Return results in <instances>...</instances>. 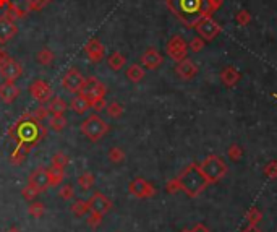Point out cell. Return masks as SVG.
<instances>
[{
  "label": "cell",
  "instance_id": "6da1fadb",
  "mask_svg": "<svg viewBox=\"0 0 277 232\" xmlns=\"http://www.w3.org/2000/svg\"><path fill=\"white\" fill-rule=\"evenodd\" d=\"M47 135V128L31 114H23L10 128V138L15 140V150L10 155V162L20 166L25 157L39 145Z\"/></svg>",
  "mask_w": 277,
  "mask_h": 232
},
{
  "label": "cell",
  "instance_id": "7a4b0ae2",
  "mask_svg": "<svg viewBox=\"0 0 277 232\" xmlns=\"http://www.w3.org/2000/svg\"><path fill=\"white\" fill-rule=\"evenodd\" d=\"M222 5V0H167L170 12L188 28H195L204 16H211Z\"/></svg>",
  "mask_w": 277,
  "mask_h": 232
},
{
  "label": "cell",
  "instance_id": "3957f363",
  "mask_svg": "<svg viewBox=\"0 0 277 232\" xmlns=\"http://www.w3.org/2000/svg\"><path fill=\"white\" fill-rule=\"evenodd\" d=\"M49 0H0V10L10 13L15 18H23L31 12H39Z\"/></svg>",
  "mask_w": 277,
  "mask_h": 232
},
{
  "label": "cell",
  "instance_id": "277c9868",
  "mask_svg": "<svg viewBox=\"0 0 277 232\" xmlns=\"http://www.w3.org/2000/svg\"><path fill=\"white\" fill-rule=\"evenodd\" d=\"M81 133L85 135L89 141H99L107 135L110 125L104 122V119H101L98 114H92L89 117H86L81 124Z\"/></svg>",
  "mask_w": 277,
  "mask_h": 232
},
{
  "label": "cell",
  "instance_id": "5b68a950",
  "mask_svg": "<svg viewBox=\"0 0 277 232\" xmlns=\"http://www.w3.org/2000/svg\"><path fill=\"white\" fill-rule=\"evenodd\" d=\"M178 184H180V187L183 190H187L188 193L196 195L203 188V185H204V175H203V172L198 168L191 166V168H188L182 175H180Z\"/></svg>",
  "mask_w": 277,
  "mask_h": 232
},
{
  "label": "cell",
  "instance_id": "8992f818",
  "mask_svg": "<svg viewBox=\"0 0 277 232\" xmlns=\"http://www.w3.org/2000/svg\"><path fill=\"white\" fill-rule=\"evenodd\" d=\"M165 52L175 62H182L183 59H187L188 54V44L182 36H172L169 39L167 46H165Z\"/></svg>",
  "mask_w": 277,
  "mask_h": 232
},
{
  "label": "cell",
  "instance_id": "52a82bcc",
  "mask_svg": "<svg viewBox=\"0 0 277 232\" xmlns=\"http://www.w3.org/2000/svg\"><path fill=\"white\" fill-rule=\"evenodd\" d=\"M85 80L86 78L81 75L80 70L70 68V70L62 77V88L65 91L72 93V94H78V93H81L83 86H85Z\"/></svg>",
  "mask_w": 277,
  "mask_h": 232
},
{
  "label": "cell",
  "instance_id": "ba28073f",
  "mask_svg": "<svg viewBox=\"0 0 277 232\" xmlns=\"http://www.w3.org/2000/svg\"><path fill=\"white\" fill-rule=\"evenodd\" d=\"M81 93L85 94L87 99L91 101H96V99H102L107 94V88L101 80H98L96 77H89L85 80V86H83Z\"/></svg>",
  "mask_w": 277,
  "mask_h": 232
},
{
  "label": "cell",
  "instance_id": "9c48e42d",
  "mask_svg": "<svg viewBox=\"0 0 277 232\" xmlns=\"http://www.w3.org/2000/svg\"><path fill=\"white\" fill-rule=\"evenodd\" d=\"M18 34V26L10 13L3 12L0 15V44H7Z\"/></svg>",
  "mask_w": 277,
  "mask_h": 232
},
{
  "label": "cell",
  "instance_id": "30bf717a",
  "mask_svg": "<svg viewBox=\"0 0 277 232\" xmlns=\"http://www.w3.org/2000/svg\"><path fill=\"white\" fill-rule=\"evenodd\" d=\"M195 30H196L198 36H200L201 39L212 41L220 32V26H219V23L212 20L211 16H204V18H201V20L196 23Z\"/></svg>",
  "mask_w": 277,
  "mask_h": 232
},
{
  "label": "cell",
  "instance_id": "8fae6325",
  "mask_svg": "<svg viewBox=\"0 0 277 232\" xmlns=\"http://www.w3.org/2000/svg\"><path fill=\"white\" fill-rule=\"evenodd\" d=\"M28 91H29L31 97L38 101L39 104H45L52 99V88L44 80H34L28 88Z\"/></svg>",
  "mask_w": 277,
  "mask_h": 232
},
{
  "label": "cell",
  "instance_id": "7c38bea8",
  "mask_svg": "<svg viewBox=\"0 0 277 232\" xmlns=\"http://www.w3.org/2000/svg\"><path fill=\"white\" fill-rule=\"evenodd\" d=\"M87 205H89L91 213H98V215H102V216H105L110 210H112V201H110V198H107L101 192H96L92 195L89 200H87Z\"/></svg>",
  "mask_w": 277,
  "mask_h": 232
},
{
  "label": "cell",
  "instance_id": "4fadbf2b",
  "mask_svg": "<svg viewBox=\"0 0 277 232\" xmlns=\"http://www.w3.org/2000/svg\"><path fill=\"white\" fill-rule=\"evenodd\" d=\"M21 73H23V68L20 62H16V60L12 57H8L5 62H3L2 67H0V75L5 78V81L15 83L18 78L21 77Z\"/></svg>",
  "mask_w": 277,
  "mask_h": 232
},
{
  "label": "cell",
  "instance_id": "5bb4252c",
  "mask_svg": "<svg viewBox=\"0 0 277 232\" xmlns=\"http://www.w3.org/2000/svg\"><path fill=\"white\" fill-rule=\"evenodd\" d=\"M28 184L31 185V187H34L38 192H45L50 184H49V175H47V169L45 168H38L36 170L29 174V179H28Z\"/></svg>",
  "mask_w": 277,
  "mask_h": 232
},
{
  "label": "cell",
  "instance_id": "9a60e30c",
  "mask_svg": "<svg viewBox=\"0 0 277 232\" xmlns=\"http://www.w3.org/2000/svg\"><path fill=\"white\" fill-rule=\"evenodd\" d=\"M141 65L145 68H147V70H156V68H159L160 65L164 63V57H162V54L159 52L158 49H154V47H149V49H146L145 52H143L141 55Z\"/></svg>",
  "mask_w": 277,
  "mask_h": 232
},
{
  "label": "cell",
  "instance_id": "2e32d148",
  "mask_svg": "<svg viewBox=\"0 0 277 232\" xmlns=\"http://www.w3.org/2000/svg\"><path fill=\"white\" fill-rule=\"evenodd\" d=\"M85 52H86V57L91 60V62H94V63H98L101 62V60L104 59V52H105V49H104V46L102 43L98 39V38H92L89 39L86 43L85 46Z\"/></svg>",
  "mask_w": 277,
  "mask_h": 232
},
{
  "label": "cell",
  "instance_id": "e0dca14e",
  "mask_svg": "<svg viewBox=\"0 0 277 232\" xmlns=\"http://www.w3.org/2000/svg\"><path fill=\"white\" fill-rule=\"evenodd\" d=\"M131 195H135L138 198H147L154 195V188L151 187L149 182H146L145 179H135L128 187Z\"/></svg>",
  "mask_w": 277,
  "mask_h": 232
},
{
  "label": "cell",
  "instance_id": "ac0fdd59",
  "mask_svg": "<svg viewBox=\"0 0 277 232\" xmlns=\"http://www.w3.org/2000/svg\"><path fill=\"white\" fill-rule=\"evenodd\" d=\"M175 73L182 78V80H191L193 77L198 73V67L195 62L190 59H183L182 62H177V67H175Z\"/></svg>",
  "mask_w": 277,
  "mask_h": 232
},
{
  "label": "cell",
  "instance_id": "d6986e66",
  "mask_svg": "<svg viewBox=\"0 0 277 232\" xmlns=\"http://www.w3.org/2000/svg\"><path fill=\"white\" fill-rule=\"evenodd\" d=\"M20 93H21L20 88L12 81H5L0 85V99H2L5 104H12L13 101L20 96Z\"/></svg>",
  "mask_w": 277,
  "mask_h": 232
},
{
  "label": "cell",
  "instance_id": "ffe728a7",
  "mask_svg": "<svg viewBox=\"0 0 277 232\" xmlns=\"http://www.w3.org/2000/svg\"><path fill=\"white\" fill-rule=\"evenodd\" d=\"M203 170L201 172L203 174H206V175H209V177H219L220 174L224 172V164L220 162L218 157H209L204 164H203Z\"/></svg>",
  "mask_w": 277,
  "mask_h": 232
},
{
  "label": "cell",
  "instance_id": "44dd1931",
  "mask_svg": "<svg viewBox=\"0 0 277 232\" xmlns=\"http://www.w3.org/2000/svg\"><path fill=\"white\" fill-rule=\"evenodd\" d=\"M72 108V110L75 114H78V115H81V114H85L87 109L91 108V101L87 99V97L83 94V93H78V94L73 97L72 99V103L68 104Z\"/></svg>",
  "mask_w": 277,
  "mask_h": 232
},
{
  "label": "cell",
  "instance_id": "7402d4cb",
  "mask_svg": "<svg viewBox=\"0 0 277 232\" xmlns=\"http://www.w3.org/2000/svg\"><path fill=\"white\" fill-rule=\"evenodd\" d=\"M47 175H49V184L50 187H58L62 185L63 179H65V169L58 168V166H50L47 169Z\"/></svg>",
  "mask_w": 277,
  "mask_h": 232
},
{
  "label": "cell",
  "instance_id": "603a6c76",
  "mask_svg": "<svg viewBox=\"0 0 277 232\" xmlns=\"http://www.w3.org/2000/svg\"><path fill=\"white\" fill-rule=\"evenodd\" d=\"M68 108H70V106H68L67 101L62 99V97H58V96L52 97V99L49 101V104H47V109H49L50 114H62V115H65Z\"/></svg>",
  "mask_w": 277,
  "mask_h": 232
},
{
  "label": "cell",
  "instance_id": "cb8c5ba5",
  "mask_svg": "<svg viewBox=\"0 0 277 232\" xmlns=\"http://www.w3.org/2000/svg\"><path fill=\"white\" fill-rule=\"evenodd\" d=\"M125 63H127L125 55L120 52H112L107 57V65L110 67V70H114V72H120L123 67H125Z\"/></svg>",
  "mask_w": 277,
  "mask_h": 232
},
{
  "label": "cell",
  "instance_id": "d4e9b609",
  "mask_svg": "<svg viewBox=\"0 0 277 232\" xmlns=\"http://www.w3.org/2000/svg\"><path fill=\"white\" fill-rule=\"evenodd\" d=\"M125 75L131 83H140L143 78H145V68H143L141 65H138V63H133L127 68Z\"/></svg>",
  "mask_w": 277,
  "mask_h": 232
},
{
  "label": "cell",
  "instance_id": "484cf974",
  "mask_svg": "<svg viewBox=\"0 0 277 232\" xmlns=\"http://www.w3.org/2000/svg\"><path fill=\"white\" fill-rule=\"evenodd\" d=\"M67 119L63 117L62 114H52V115H49V127L54 130V132H57L60 133L62 130H65L67 127Z\"/></svg>",
  "mask_w": 277,
  "mask_h": 232
},
{
  "label": "cell",
  "instance_id": "4316f807",
  "mask_svg": "<svg viewBox=\"0 0 277 232\" xmlns=\"http://www.w3.org/2000/svg\"><path fill=\"white\" fill-rule=\"evenodd\" d=\"M36 60H38L41 65H44V67H49V65H52V62L55 60V55L49 47H43L38 50V54H36Z\"/></svg>",
  "mask_w": 277,
  "mask_h": 232
},
{
  "label": "cell",
  "instance_id": "83f0119b",
  "mask_svg": "<svg viewBox=\"0 0 277 232\" xmlns=\"http://www.w3.org/2000/svg\"><path fill=\"white\" fill-rule=\"evenodd\" d=\"M220 78H222V81L227 86H233L235 83L240 80V73L235 70L233 67H227V68H224L222 73H220Z\"/></svg>",
  "mask_w": 277,
  "mask_h": 232
},
{
  "label": "cell",
  "instance_id": "f1b7e54d",
  "mask_svg": "<svg viewBox=\"0 0 277 232\" xmlns=\"http://www.w3.org/2000/svg\"><path fill=\"white\" fill-rule=\"evenodd\" d=\"M72 213H73V216H75V217L86 216L87 213H89V205H87V201H85V200H76V201H73Z\"/></svg>",
  "mask_w": 277,
  "mask_h": 232
},
{
  "label": "cell",
  "instance_id": "f546056e",
  "mask_svg": "<svg viewBox=\"0 0 277 232\" xmlns=\"http://www.w3.org/2000/svg\"><path fill=\"white\" fill-rule=\"evenodd\" d=\"M105 112L110 119H120L123 115V106L117 103V101H114V103H109L105 106Z\"/></svg>",
  "mask_w": 277,
  "mask_h": 232
},
{
  "label": "cell",
  "instance_id": "4dcf8cb0",
  "mask_svg": "<svg viewBox=\"0 0 277 232\" xmlns=\"http://www.w3.org/2000/svg\"><path fill=\"white\" fill-rule=\"evenodd\" d=\"M107 157H109L110 162H114V164H120V162L125 161V153H123L122 148L114 146V148H110V150H109Z\"/></svg>",
  "mask_w": 277,
  "mask_h": 232
},
{
  "label": "cell",
  "instance_id": "1f68e13d",
  "mask_svg": "<svg viewBox=\"0 0 277 232\" xmlns=\"http://www.w3.org/2000/svg\"><path fill=\"white\" fill-rule=\"evenodd\" d=\"M96 182V177H94V174H91V172H83L80 177H78V185L83 188V190H89L92 185H94Z\"/></svg>",
  "mask_w": 277,
  "mask_h": 232
},
{
  "label": "cell",
  "instance_id": "d6a6232c",
  "mask_svg": "<svg viewBox=\"0 0 277 232\" xmlns=\"http://www.w3.org/2000/svg\"><path fill=\"white\" fill-rule=\"evenodd\" d=\"M28 213H29V216H33L34 219H39V217H43L44 216V213H45V206H44V203H41V201H33L29 205V208H28Z\"/></svg>",
  "mask_w": 277,
  "mask_h": 232
},
{
  "label": "cell",
  "instance_id": "836d02e7",
  "mask_svg": "<svg viewBox=\"0 0 277 232\" xmlns=\"http://www.w3.org/2000/svg\"><path fill=\"white\" fill-rule=\"evenodd\" d=\"M52 164L58 166V168H62V169H65L67 164H68V156L63 151H57L52 156Z\"/></svg>",
  "mask_w": 277,
  "mask_h": 232
},
{
  "label": "cell",
  "instance_id": "e575fe53",
  "mask_svg": "<svg viewBox=\"0 0 277 232\" xmlns=\"http://www.w3.org/2000/svg\"><path fill=\"white\" fill-rule=\"evenodd\" d=\"M58 195H60V198H62V200L68 201V200H72V198L75 197V188H73V185L65 184V185H62V187H60Z\"/></svg>",
  "mask_w": 277,
  "mask_h": 232
},
{
  "label": "cell",
  "instance_id": "d590c367",
  "mask_svg": "<svg viewBox=\"0 0 277 232\" xmlns=\"http://www.w3.org/2000/svg\"><path fill=\"white\" fill-rule=\"evenodd\" d=\"M31 115L36 119V120H39V122H43L44 119H47L50 112H49V109H47V106H43V104H39L38 108H36L33 112H31Z\"/></svg>",
  "mask_w": 277,
  "mask_h": 232
},
{
  "label": "cell",
  "instance_id": "8d00e7d4",
  "mask_svg": "<svg viewBox=\"0 0 277 232\" xmlns=\"http://www.w3.org/2000/svg\"><path fill=\"white\" fill-rule=\"evenodd\" d=\"M21 195H23V198H25L26 201H33V200H36V197L39 195V192L34 187H31V185L28 184L26 187L21 190Z\"/></svg>",
  "mask_w": 277,
  "mask_h": 232
},
{
  "label": "cell",
  "instance_id": "74e56055",
  "mask_svg": "<svg viewBox=\"0 0 277 232\" xmlns=\"http://www.w3.org/2000/svg\"><path fill=\"white\" fill-rule=\"evenodd\" d=\"M104 221V216L102 215H98V213H91L89 216H87V226L92 227V229H96V227H99L102 224Z\"/></svg>",
  "mask_w": 277,
  "mask_h": 232
},
{
  "label": "cell",
  "instance_id": "f35d334b",
  "mask_svg": "<svg viewBox=\"0 0 277 232\" xmlns=\"http://www.w3.org/2000/svg\"><path fill=\"white\" fill-rule=\"evenodd\" d=\"M235 20H237V23L240 26H247L248 23L251 21V15H250V12H248V10H240L237 13V16H235Z\"/></svg>",
  "mask_w": 277,
  "mask_h": 232
},
{
  "label": "cell",
  "instance_id": "ab89813d",
  "mask_svg": "<svg viewBox=\"0 0 277 232\" xmlns=\"http://www.w3.org/2000/svg\"><path fill=\"white\" fill-rule=\"evenodd\" d=\"M204 43H206V41H204V39H201L200 36H198V38H193V39L190 41L188 47H190L191 52H201V49L204 47Z\"/></svg>",
  "mask_w": 277,
  "mask_h": 232
},
{
  "label": "cell",
  "instance_id": "60d3db41",
  "mask_svg": "<svg viewBox=\"0 0 277 232\" xmlns=\"http://www.w3.org/2000/svg\"><path fill=\"white\" fill-rule=\"evenodd\" d=\"M105 106H107V103H105V97H102V99H96L91 103V108L96 110V112H101V110L105 109Z\"/></svg>",
  "mask_w": 277,
  "mask_h": 232
},
{
  "label": "cell",
  "instance_id": "b9f144b4",
  "mask_svg": "<svg viewBox=\"0 0 277 232\" xmlns=\"http://www.w3.org/2000/svg\"><path fill=\"white\" fill-rule=\"evenodd\" d=\"M8 59V54L5 52V50L3 49H0V67H2L3 65V62H5V60Z\"/></svg>",
  "mask_w": 277,
  "mask_h": 232
},
{
  "label": "cell",
  "instance_id": "7bdbcfd3",
  "mask_svg": "<svg viewBox=\"0 0 277 232\" xmlns=\"http://www.w3.org/2000/svg\"><path fill=\"white\" fill-rule=\"evenodd\" d=\"M8 232H20V229L18 227H12V229H8Z\"/></svg>",
  "mask_w": 277,
  "mask_h": 232
}]
</instances>
